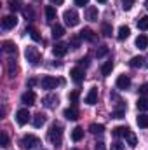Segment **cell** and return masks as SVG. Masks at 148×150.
Masks as SVG:
<instances>
[{"instance_id":"6da1fadb","label":"cell","mask_w":148,"mask_h":150,"mask_svg":"<svg viewBox=\"0 0 148 150\" xmlns=\"http://www.w3.org/2000/svg\"><path fill=\"white\" fill-rule=\"evenodd\" d=\"M49 142L52 143V145H56V147H59L61 145V142H63V127H61V124H52L51 126V129H49Z\"/></svg>"},{"instance_id":"7a4b0ae2","label":"cell","mask_w":148,"mask_h":150,"mask_svg":"<svg viewBox=\"0 0 148 150\" xmlns=\"http://www.w3.org/2000/svg\"><path fill=\"white\" fill-rule=\"evenodd\" d=\"M40 145V138H37L35 134H26L21 138V147L25 150H37Z\"/></svg>"},{"instance_id":"3957f363","label":"cell","mask_w":148,"mask_h":150,"mask_svg":"<svg viewBox=\"0 0 148 150\" xmlns=\"http://www.w3.org/2000/svg\"><path fill=\"white\" fill-rule=\"evenodd\" d=\"M25 58H26L28 63L38 65V61H40V51H38L37 47H33V45H28L26 51H25Z\"/></svg>"},{"instance_id":"277c9868","label":"cell","mask_w":148,"mask_h":150,"mask_svg":"<svg viewBox=\"0 0 148 150\" xmlns=\"http://www.w3.org/2000/svg\"><path fill=\"white\" fill-rule=\"evenodd\" d=\"M63 19H65V23H66L68 26H77V25H78V21H80L78 12H77L75 9H68V11H65Z\"/></svg>"},{"instance_id":"5b68a950","label":"cell","mask_w":148,"mask_h":150,"mask_svg":"<svg viewBox=\"0 0 148 150\" xmlns=\"http://www.w3.org/2000/svg\"><path fill=\"white\" fill-rule=\"evenodd\" d=\"M58 84H63V80H56V79L51 77V75H45V77H42V80H40L42 89H54Z\"/></svg>"},{"instance_id":"8992f818","label":"cell","mask_w":148,"mask_h":150,"mask_svg":"<svg viewBox=\"0 0 148 150\" xmlns=\"http://www.w3.org/2000/svg\"><path fill=\"white\" fill-rule=\"evenodd\" d=\"M30 119H32V117H30L28 108H19V110L16 112V120H18V124H19V126H25Z\"/></svg>"},{"instance_id":"52a82bcc","label":"cell","mask_w":148,"mask_h":150,"mask_svg":"<svg viewBox=\"0 0 148 150\" xmlns=\"http://www.w3.org/2000/svg\"><path fill=\"white\" fill-rule=\"evenodd\" d=\"M66 52H68V44H65V42H56V44H54V47H52V54H54V56L61 58V56H65Z\"/></svg>"},{"instance_id":"ba28073f","label":"cell","mask_w":148,"mask_h":150,"mask_svg":"<svg viewBox=\"0 0 148 150\" xmlns=\"http://www.w3.org/2000/svg\"><path fill=\"white\" fill-rule=\"evenodd\" d=\"M16 25H18V18H16V14H9V16H5V18L2 19V26H4L5 30H12Z\"/></svg>"},{"instance_id":"9c48e42d","label":"cell","mask_w":148,"mask_h":150,"mask_svg":"<svg viewBox=\"0 0 148 150\" xmlns=\"http://www.w3.org/2000/svg\"><path fill=\"white\" fill-rule=\"evenodd\" d=\"M2 51H4L5 54H9V56H16V54H18V45H16L14 42L7 40V42L2 44Z\"/></svg>"},{"instance_id":"30bf717a","label":"cell","mask_w":148,"mask_h":150,"mask_svg":"<svg viewBox=\"0 0 148 150\" xmlns=\"http://www.w3.org/2000/svg\"><path fill=\"white\" fill-rule=\"evenodd\" d=\"M35 100H37V96H35V93L32 91V89H28L26 93H23V96H21V101L25 103V105H35Z\"/></svg>"},{"instance_id":"8fae6325","label":"cell","mask_w":148,"mask_h":150,"mask_svg":"<svg viewBox=\"0 0 148 150\" xmlns=\"http://www.w3.org/2000/svg\"><path fill=\"white\" fill-rule=\"evenodd\" d=\"M70 75H72V80H73V82H77V84H80V82L85 79V74H84V70H82L80 67H77V68H72Z\"/></svg>"},{"instance_id":"7c38bea8","label":"cell","mask_w":148,"mask_h":150,"mask_svg":"<svg viewBox=\"0 0 148 150\" xmlns=\"http://www.w3.org/2000/svg\"><path fill=\"white\" fill-rule=\"evenodd\" d=\"M129 86H131L129 75H118V79H117V87L124 91V89H129Z\"/></svg>"},{"instance_id":"4fadbf2b","label":"cell","mask_w":148,"mask_h":150,"mask_svg":"<svg viewBox=\"0 0 148 150\" xmlns=\"http://www.w3.org/2000/svg\"><path fill=\"white\" fill-rule=\"evenodd\" d=\"M85 103L87 105H96L98 103V89L96 87H91L87 96H85Z\"/></svg>"},{"instance_id":"5bb4252c","label":"cell","mask_w":148,"mask_h":150,"mask_svg":"<svg viewBox=\"0 0 148 150\" xmlns=\"http://www.w3.org/2000/svg\"><path fill=\"white\" fill-rule=\"evenodd\" d=\"M124 138H125V142H127V145L129 147H136V143H138V138H136V134L127 127L125 129V133H124Z\"/></svg>"},{"instance_id":"9a60e30c","label":"cell","mask_w":148,"mask_h":150,"mask_svg":"<svg viewBox=\"0 0 148 150\" xmlns=\"http://www.w3.org/2000/svg\"><path fill=\"white\" fill-rule=\"evenodd\" d=\"M85 18L89 19V21H98V18H99V11H98V7H87V11H85Z\"/></svg>"},{"instance_id":"2e32d148","label":"cell","mask_w":148,"mask_h":150,"mask_svg":"<svg viewBox=\"0 0 148 150\" xmlns=\"http://www.w3.org/2000/svg\"><path fill=\"white\" fill-rule=\"evenodd\" d=\"M80 38H82V40H87V42H94V40H96V33H94L91 28H84V30L80 32Z\"/></svg>"},{"instance_id":"e0dca14e","label":"cell","mask_w":148,"mask_h":150,"mask_svg":"<svg viewBox=\"0 0 148 150\" xmlns=\"http://www.w3.org/2000/svg\"><path fill=\"white\" fill-rule=\"evenodd\" d=\"M65 117L68 119V120H77L78 117H80V113H78V108L77 107H70V108H66L65 110Z\"/></svg>"},{"instance_id":"ac0fdd59","label":"cell","mask_w":148,"mask_h":150,"mask_svg":"<svg viewBox=\"0 0 148 150\" xmlns=\"http://www.w3.org/2000/svg\"><path fill=\"white\" fill-rule=\"evenodd\" d=\"M58 101H59V98H58L56 94H51V96H45V98H44V105H45L47 108L58 107Z\"/></svg>"},{"instance_id":"d6986e66","label":"cell","mask_w":148,"mask_h":150,"mask_svg":"<svg viewBox=\"0 0 148 150\" xmlns=\"http://www.w3.org/2000/svg\"><path fill=\"white\" fill-rule=\"evenodd\" d=\"M129 35H131V28L129 26H120L118 28V33H117V38L118 40H125Z\"/></svg>"},{"instance_id":"ffe728a7","label":"cell","mask_w":148,"mask_h":150,"mask_svg":"<svg viewBox=\"0 0 148 150\" xmlns=\"http://www.w3.org/2000/svg\"><path fill=\"white\" fill-rule=\"evenodd\" d=\"M136 124H138L141 129H147V127H148V115H147V113H141V115H138V119H136Z\"/></svg>"},{"instance_id":"44dd1931","label":"cell","mask_w":148,"mask_h":150,"mask_svg":"<svg viewBox=\"0 0 148 150\" xmlns=\"http://www.w3.org/2000/svg\"><path fill=\"white\" fill-rule=\"evenodd\" d=\"M32 122H33L35 127H42V126L45 124V115H44V113H37V115L32 119Z\"/></svg>"},{"instance_id":"7402d4cb","label":"cell","mask_w":148,"mask_h":150,"mask_svg":"<svg viewBox=\"0 0 148 150\" xmlns=\"http://www.w3.org/2000/svg\"><path fill=\"white\" fill-rule=\"evenodd\" d=\"M136 47L138 49H147L148 47V37L147 35H140L136 38Z\"/></svg>"},{"instance_id":"603a6c76","label":"cell","mask_w":148,"mask_h":150,"mask_svg":"<svg viewBox=\"0 0 148 150\" xmlns=\"http://www.w3.org/2000/svg\"><path fill=\"white\" fill-rule=\"evenodd\" d=\"M45 16H47V21H54L56 19V7L54 5H47L45 7Z\"/></svg>"},{"instance_id":"cb8c5ba5","label":"cell","mask_w":148,"mask_h":150,"mask_svg":"<svg viewBox=\"0 0 148 150\" xmlns=\"http://www.w3.org/2000/svg\"><path fill=\"white\" fill-rule=\"evenodd\" d=\"M89 131H91L92 134H103V133H105V126H103V124H91V126H89Z\"/></svg>"},{"instance_id":"d4e9b609","label":"cell","mask_w":148,"mask_h":150,"mask_svg":"<svg viewBox=\"0 0 148 150\" xmlns=\"http://www.w3.org/2000/svg\"><path fill=\"white\" fill-rule=\"evenodd\" d=\"M136 107H138V110H143V112H147V110H148V96H141V98L138 100Z\"/></svg>"},{"instance_id":"484cf974","label":"cell","mask_w":148,"mask_h":150,"mask_svg":"<svg viewBox=\"0 0 148 150\" xmlns=\"http://www.w3.org/2000/svg\"><path fill=\"white\" fill-rule=\"evenodd\" d=\"M63 35H65V28H63L61 25H54V26H52V37L61 38Z\"/></svg>"},{"instance_id":"4316f807","label":"cell","mask_w":148,"mask_h":150,"mask_svg":"<svg viewBox=\"0 0 148 150\" xmlns=\"http://www.w3.org/2000/svg\"><path fill=\"white\" fill-rule=\"evenodd\" d=\"M143 61H145L143 56H134V58L129 61V65H131L132 68H140V67H143Z\"/></svg>"},{"instance_id":"83f0119b","label":"cell","mask_w":148,"mask_h":150,"mask_svg":"<svg viewBox=\"0 0 148 150\" xmlns=\"http://www.w3.org/2000/svg\"><path fill=\"white\" fill-rule=\"evenodd\" d=\"M84 138V129L82 127H75L73 131H72V140L73 142H80Z\"/></svg>"},{"instance_id":"f1b7e54d","label":"cell","mask_w":148,"mask_h":150,"mask_svg":"<svg viewBox=\"0 0 148 150\" xmlns=\"http://www.w3.org/2000/svg\"><path fill=\"white\" fill-rule=\"evenodd\" d=\"M26 33H30V37L33 38L35 42H40V40H42L40 33H38V30H35L33 26H28V28H26Z\"/></svg>"},{"instance_id":"f546056e","label":"cell","mask_w":148,"mask_h":150,"mask_svg":"<svg viewBox=\"0 0 148 150\" xmlns=\"http://www.w3.org/2000/svg\"><path fill=\"white\" fill-rule=\"evenodd\" d=\"M111 70H113V61H106V63L101 67V74L105 75V77H106V75H110Z\"/></svg>"},{"instance_id":"4dcf8cb0","label":"cell","mask_w":148,"mask_h":150,"mask_svg":"<svg viewBox=\"0 0 148 150\" xmlns=\"http://www.w3.org/2000/svg\"><path fill=\"white\" fill-rule=\"evenodd\" d=\"M138 28L143 30V32H147L148 30V16H143V18L138 19Z\"/></svg>"},{"instance_id":"1f68e13d","label":"cell","mask_w":148,"mask_h":150,"mask_svg":"<svg viewBox=\"0 0 148 150\" xmlns=\"http://www.w3.org/2000/svg\"><path fill=\"white\" fill-rule=\"evenodd\" d=\"M9 9H11L12 12H18V11L21 9V4H19L18 0H11V2H9Z\"/></svg>"},{"instance_id":"d6a6232c","label":"cell","mask_w":148,"mask_h":150,"mask_svg":"<svg viewBox=\"0 0 148 150\" xmlns=\"http://www.w3.org/2000/svg\"><path fill=\"white\" fill-rule=\"evenodd\" d=\"M106 54H108V47H106V45H101V47L96 49V56H98V58H103V56H106Z\"/></svg>"},{"instance_id":"836d02e7","label":"cell","mask_w":148,"mask_h":150,"mask_svg":"<svg viewBox=\"0 0 148 150\" xmlns=\"http://www.w3.org/2000/svg\"><path fill=\"white\" fill-rule=\"evenodd\" d=\"M125 129H127L125 126H118V127H115V129H113V136H115V138H118V136H124Z\"/></svg>"},{"instance_id":"e575fe53","label":"cell","mask_w":148,"mask_h":150,"mask_svg":"<svg viewBox=\"0 0 148 150\" xmlns=\"http://www.w3.org/2000/svg\"><path fill=\"white\" fill-rule=\"evenodd\" d=\"M23 14H25V18H26V19H30V21H32V19H33V16H35L32 7H25V9H23Z\"/></svg>"},{"instance_id":"d590c367","label":"cell","mask_w":148,"mask_h":150,"mask_svg":"<svg viewBox=\"0 0 148 150\" xmlns=\"http://www.w3.org/2000/svg\"><path fill=\"white\" fill-rule=\"evenodd\" d=\"M122 2V9L124 11H131L132 5H134V0H120Z\"/></svg>"},{"instance_id":"8d00e7d4","label":"cell","mask_w":148,"mask_h":150,"mask_svg":"<svg viewBox=\"0 0 148 150\" xmlns=\"http://www.w3.org/2000/svg\"><path fill=\"white\" fill-rule=\"evenodd\" d=\"M103 35L105 37H111V25H108V23H103Z\"/></svg>"},{"instance_id":"74e56055","label":"cell","mask_w":148,"mask_h":150,"mask_svg":"<svg viewBox=\"0 0 148 150\" xmlns=\"http://www.w3.org/2000/svg\"><path fill=\"white\" fill-rule=\"evenodd\" d=\"M18 72V67H16V63L14 61H9V75L11 77H14V74Z\"/></svg>"},{"instance_id":"f35d334b","label":"cell","mask_w":148,"mask_h":150,"mask_svg":"<svg viewBox=\"0 0 148 150\" xmlns=\"http://www.w3.org/2000/svg\"><path fill=\"white\" fill-rule=\"evenodd\" d=\"M78 96H80V93H78V91H72L68 98H70V101H72V103H77V101H78Z\"/></svg>"},{"instance_id":"ab89813d","label":"cell","mask_w":148,"mask_h":150,"mask_svg":"<svg viewBox=\"0 0 148 150\" xmlns=\"http://www.w3.org/2000/svg\"><path fill=\"white\" fill-rule=\"evenodd\" d=\"M0 147H9V136H7V133H2V145Z\"/></svg>"},{"instance_id":"60d3db41","label":"cell","mask_w":148,"mask_h":150,"mask_svg":"<svg viewBox=\"0 0 148 150\" xmlns=\"http://www.w3.org/2000/svg\"><path fill=\"white\" fill-rule=\"evenodd\" d=\"M140 94H141V96H147L148 94V84H143V86L140 87Z\"/></svg>"},{"instance_id":"b9f144b4","label":"cell","mask_w":148,"mask_h":150,"mask_svg":"<svg viewBox=\"0 0 148 150\" xmlns=\"http://www.w3.org/2000/svg\"><path fill=\"white\" fill-rule=\"evenodd\" d=\"M78 65L80 67H89V58H80L78 59Z\"/></svg>"},{"instance_id":"7bdbcfd3","label":"cell","mask_w":148,"mask_h":150,"mask_svg":"<svg viewBox=\"0 0 148 150\" xmlns=\"http://www.w3.org/2000/svg\"><path fill=\"white\" fill-rule=\"evenodd\" d=\"M111 150H124V147L120 142H115V143H111Z\"/></svg>"},{"instance_id":"ee69618b","label":"cell","mask_w":148,"mask_h":150,"mask_svg":"<svg viewBox=\"0 0 148 150\" xmlns=\"http://www.w3.org/2000/svg\"><path fill=\"white\" fill-rule=\"evenodd\" d=\"M94 150H106V145H105L103 142H98V143L94 145Z\"/></svg>"},{"instance_id":"f6af8a7d","label":"cell","mask_w":148,"mask_h":150,"mask_svg":"<svg viewBox=\"0 0 148 150\" xmlns=\"http://www.w3.org/2000/svg\"><path fill=\"white\" fill-rule=\"evenodd\" d=\"M87 4H89V0H75V5H78V7H84Z\"/></svg>"},{"instance_id":"bcb514c9","label":"cell","mask_w":148,"mask_h":150,"mask_svg":"<svg viewBox=\"0 0 148 150\" xmlns=\"http://www.w3.org/2000/svg\"><path fill=\"white\" fill-rule=\"evenodd\" d=\"M78 44H80V42H78V38L77 37L72 38V45H73V49H78Z\"/></svg>"},{"instance_id":"7dc6e473","label":"cell","mask_w":148,"mask_h":150,"mask_svg":"<svg viewBox=\"0 0 148 150\" xmlns=\"http://www.w3.org/2000/svg\"><path fill=\"white\" fill-rule=\"evenodd\" d=\"M35 84H37V80H35V79H30V80H28V87H33Z\"/></svg>"},{"instance_id":"c3c4849f","label":"cell","mask_w":148,"mask_h":150,"mask_svg":"<svg viewBox=\"0 0 148 150\" xmlns=\"http://www.w3.org/2000/svg\"><path fill=\"white\" fill-rule=\"evenodd\" d=\"M51 2H52V4H54V5H61V4H63V2H65V0H51Z\"/></svg>"},{"instance_id":"681fc988","label":"cell","mask_w":148,"mask_h":150,"mask_svg":"<svg viewBox=\"0 0 148 150\" xmlns=\"http://www.w3.org/2000/svg\"><path fill=\"white\" fill-rule=\"evenodd\" d=\"M145 9H148V0L145 2Z\"/></svg>"},{"instance_id":"f907efd6","label":"cell","mask_w":148,"mask_h":150,"mask_svg":"<svg viewBox=\"0 0 148 150\" xmlns=\"http://www.w3.org/2000/svg\"><path fill=\"white\" fill-rule=\"evenodd\" d=\"M98 2H99V4H105V2H106V0H98Z\"/></svg>"},{"instance_id":"816d5d0a","label":"cell","mask_w":148,"mask_h":150,"mask_svg":"<svg viewBox=\"0 0 148 150\" xmlns=\"http://www.w3.org/2000/svg\"><path fill=\"white\" fill-rule=\"evenodd\" d=\"M147 67H148V63H147Z\"/></svg>"},{"instance_id":"f5cc1de1","label":"cell","mask_w":148,"mask_h":150,"mask_svg":"<svg viewBox=\"0 0 148 150\" xmlns=\"http://www.w3.org/2000/svg\"><path fill=\"white\" fill-rule=\"evenodd\" d=\"M73 150H77V149H73Z\"/></svg>"}]
</instances>
